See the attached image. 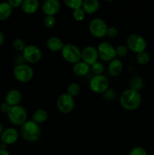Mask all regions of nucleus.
<instances>
[{"instance_id":"bb28decb","label":"nucleus","mask_w":154,"mask_h":155,"mask_svg":"<svg viewBox=\"0 0 154 155\" xmlns=\"http://www.w3.org/2000/svg\"><path fill=\"white\" fill-rule=\"evenodd\" d=\"M91 71H92L95 75H100V74H102V73L104 71V67L101 62L97 61L95 64L91 66Z\"/></svg>"},{"instance_id":"6ab92c4d","label":"nucleus","mask_w":154,"mask_h":155,"mask_svg":"<svg viewBox=\"0 0 154 155\" xmlns=\"http://www.w3.org/2000/svg\"><path fill=\"white\" fill-rule=\"evenodd\" d=\"M100 8V2L98 0H85L83 1L82 8L85 14H92L95 13Z\"/></svg>"},{"instance_id":"5701e85b","label":"nucleus","mask_w":154,"mask_h":155,"mask_svg":"<svg viewBox=\"0 0 154 155\" xmlns=\"http://www.w3.org/2000/svg\"><path fill=\"white\" fill-rule=\"evenodd\" d=\"M143 80L139 76H134L129 80V89L136 91H140L143 87Z\"/></svg>"},{"instance_id":"39448f33","label":"nucleus","mask_w":154,"mask_h":155,"mask_svg":"<svg viewBox=\"0 0 154 155\" xmlns=\"http://www.w3.org/2000/svg\"><path fill=\"white\" fill-rule=\"evenodd\" d=\"M146 41L141 35L134 33L128 36L126 39V46L132 52L138 53L144 51L146 48Z\"/></svg>"},{"instance_id":"0eeeda50","label":"nucleus","mask_w":154,"mask_h":155,"mask_svg":"<svg viewBox=\"0 0 154 155\" xmlns=\"http://www.w3.org/2000/svg\"><path fill=\"white\" fill-rule=\"evenodd\" d=\"M109 80L103 74L95 75L89 82V86L92 92L98 94L105 93L109 89Z\"/></svg>"},{"instance_id":"423d86ee","label":"nucleus","mask_w":154,"mask_h":155,"mask_svg":"<svg viewBox=\"0 0 154 155\" xmlns=\"http://www.w3.org/2000/svg\"><path fill=\"white\" fill-rule=\"evenodd\" d=\"M13 75L17 81L20 83H27L33 79L34 71L30 65L20 64L14 68Z\"/></svg>"},{"instance_id":"7ed1b4c3","label":"nucleus","mask_w":154,"mask_h":155,"mask_svg":"<svg viewBox=\"0 0 154 155\" xmlns=\"http://www.w3.org/2000/svg\"><path fill=\"white\" fill-rule=\"evenodd\" d=\"M60 51L63 58L69 63L75 64L82 61V51L75 45L65 44Z\"/></svg>"},{"instance_id":"58836bf2","label":"nucleus","mask_w":154,"mask_h":155,"mask_svg":"<svg viewBox=\"0 0 154 155\" xmlns=\"http://www.w3.org/2000/svg\"><path fill=\"white\" fill-rule=\"evenodd\" d=\"M3 131H4V127H3L2 124L0 123V136H1V134L2 133Z\"/></svg>"},{"instance_id":"c756f323","label":"nucleus","mask_w":154,"mask_h":155,"mask_svg":"<svg viewBox=\"0 0 154 155\" xmlns=\"http://www.w3.org/2000/svg\"><path fill=\"white\" fill-rule=\"evenodd\" d=\"M85 17V13L82 8H79L72 12V18L76 21H82Z\"/></svg>"},{"instance_id":"2eb2a0df","label":"nucleus","mask_w":154,"mask_h":155,"mask_svg":"<svg viewBox=\"0 0 154 155\" xmlns=\"http://www.w3.org/2000/svg\"><path fill=\"white\" fill-rule=\"evenodd\" d=\"M22 99V94L18 89H11L6 93L5 97V101L10 106L18 105Z\"/></svg>"},{"instance_id":"72a5a7b5","label":"nucleus","mask_w":154,"mask_h":155,"mask_svg":"<svg viewBox=\"0 0 154 155\" xmlns=\"http://www.w3.org/2000/svg\"><path fill=\"white\" fill-rule=\"evenodd\" d=\"M23 2V0H9L8 3L12 8H18L21 7Z\"/></svg>"},{"instance_id":"f704fd0d","label":"nucleus","mask_w":154,"mask_h":155,"mask_svg":"<svg viewBox=\"0 0 154 155\" xmlns=\"http://www.w3.org/2000/svg\"><path fill=\"white\" fill-rule=\"evenodd\" d=\"M11 106L9 105L8 103H6L5 101V102H3L2 104H1V106H0V109H1L2 111L3 112V113H5V114H8L9 112V110H11Z\"/></svg>"},{"instance_id":"f8f14e48","label":"nucleus","mask_w":154,"mask_h":155,"mask_svg":"<svg viewBox=\"0 0 154 155\" xmlns=\"http://www.w3.org/2000/svg\"><path fill=\"white\" fill-rule=\"evenodd\" d=\"M98 50L92 45H88L82 50V61L89 66L98 61Z\"/></svg>"},{"instance_id":"4c0bfd02","label":"nucleus","mask_w":154,"mask_h":155,"mask_svg":"<svg viewBox=\"0 0 154 155\" xmlns=\"http://www.w3.org/2000/svg\"><path fill=\"white\" fill-rule=\"evenodd\" d=\"M6 147H7V145L5 144L2 143V142L0 144V149H6Z\"/></svg>"},{"instance_id":"f03ea898","label":"nucleus","mask_w":154,"mask_h":155,"mask_svg":"<svg viewBox=\"0 0 154 155\" xmlns=\"http://www.w3.org/2000/svg\"><path fill=\"white\" fill-rule=\"evenodd\" d=\"M21 135L27 142H37L41 136L40 127L32 120H27L21 127Z\"/></svg>"},{"instance_id":"aec40b11","label":"nucleus","mask_w":154,"mask_h":155,"mask_svg":"<svg viewBox=\"0 0 154 155\" xmlns=\"http://www.w3.org/2000/svg\"><path fill=\"white\" fill-rule=\"evenodd\" d=\"M73 73L79 77L86 76L91 71V66L85 63L82 61H80L78 63L75 64L72 68Z\"/></svg>"},{"instance_id":"e433bc0d","label":"nucleus","mask_w":154,"mask_h":155,"mask_svg":"<svg viewBox=\"0 0 154 155\" xmlns=\"http://www.w3.org/2000/svg\"><path fill=\"white\" fill-rule=\"evenodd\" d=\"M4 42V35H3L2 32L0 30V46L3 44Z\"/></svg>"},{"instance_id":"1a4fd4ad","label":"nucleus","mask_w":154,"mask_h":155,"mask_svg":"<svg viewBox=\"0 0 154 155\" xmlns=\"http://www.w3.org/2000/svg\"><path fill=\"white\" fill-rule=\"evenodd\" d=\"M107 28V24L102 18H94L89 24V31L95 38H103L106 36Z\"/></svg>"},{"instance_id":"c9c22d12","label":"nucleus","mask_w":154,"mask_h":155,"mask_svg":"<svg viewBox=\"0 0 154 155\" xmlns=\"http://www.w3.org/2000/svg\"><path fill=\"white\" fill-rule=\"evenodd\" d=\"M0 155H11L6 149H0Z\"/></svg>"},{"instance_id":"cd10ccee","label":"nucleus","mask_w":154,"mask_h":155,"mask_svg":"<svg viewBox=\"0 0 154 155\" xmlns=\"http://www.w3.org/2000/svg\"><path fill=\"white\" fill-rule=\"evenodd\" d=\"M12 45H13L14 48L16 51H22V52L24 50V48H26V46H27L25 42L21 39H15L13 41Z\"/></svg>"},{"instance_id":"b1692460","label":"nucleus","mask_w":154,"mask_h":155,"mask_svg":"<svg viewBox=\"0 0 154 155\" xmlns=\"http://www.w3.org/2000/svg\"><path fill=\"white\" fill-rule=\"evenodd\" d=\"M80 91H81V87H80L79 83H71L70 84H69V86H67L66 93L74 98V97L77 96V95L80 93Z\"/></svg>"},{"instance_id":"a878e982","label":"nucleus","mask_w":154,"mask_h":155,"mask_svg":"<svg viewBox=\"0 0 154 155\" xmlns=\"http://www.w3.org/2000/svg\"><path fill=\"white\" fill-rule=\"evenodd\" d=\"M82 0H65L64 1V4L66 5V7L72 9V11L82 8Z\"/></svg>"},{"instance_id":"4be33fe9","label":"nucleus","mask_w":154,"mask_h":155,"mask_svg":"<svg viewBox=\"0 0 154 155\" xmlns=\"http://www.w3.org/2000/svg\"><path fill=\"white\" fill-rule=\"evenodd\" d=\"M13 8L10 5L8 2L0 3V21H5L11 15Z\"/></svg>"},{"instance_id":"f257e3e1","label":"nucleus","mask_w":154,"mask_h":155,"mask_svg":"<svg viewBox=\"0 0 154 155\" xmlns=\"http://www.w3.org/2000/svg\"><path fill=\"white\" fill-rule=\"evenodd\" d=\"M141 95L138 91L128 89L123 91L119 97V102L121 106L125 110L132 111L140 107L141 104Z\"/></svg>"},{"instance_id":"6e6552de","label":"nucleus","mask_w":154,"mask_h":155,"mask_svg":"<svg viewBox=\"0 0 154 155\" xmlns=\"http://www.w3.org/2000/svg\"><path fill=\"white\" fill-rule=\"evenodd\" d=\"M57 110L63 114H69L74 109L75 100L67 93H63L58 96L56 101Z\"/></svg>"},{"instance_id":"9b49d317","label":"nucleus","mask_w":154,"mask_h":155,"mask_svg":"<svg viewBox=\"0 0 154 155\" xmlns=\"http://www.w3.org/2000/svg\"><path fill=\"white\" fill-rule=\"evenodd\" d=\"M42 53L40 48L34 45H27L23 51V58L30 64L39 62L42 58Z\"/></svg>"},{"instance_id":"4468645a","label":"nucleus","mask_w":154,"mask_h":155,"mask_svg":"<svg viewBox=\"0 0 154 155\" xmlns=\"http://www.w3.org/2000/svg\"><path fill=\"white\" fill-rule=\"evenodd\" d=\"M19 133L15 128H7L1 134V141L6 145H13L18 141Z\"/></svg>"},{"instance_id":"473e14b6","label":"nucleus","mask_w":154,"mask_h":155,"mask_svg":"<svg viewBox=\"0 0 154 155\" xmlns=\"http://www.w3.org/2000/svg\"><path fill=\"white\" fill-rule=\"evenodd\" d=\"M118 30L115 27H108L107 30V34L106 36L109 38H116L118 36Z\"/></svg>"},{"instance_id":"2f4dec72","label":"nucleus","mask_w":154,"mask_h":155,"mask_svg":"<svg viewBox=\"0 0 154 155\" xmlns=\"http://www.w3.org/2000/svg\"><path fill=\"white\" fill-rule=\"evenodd\" d=\"M128 155H147L146 150L140 146L134 147L131 150Z\"/></svg>"},{"instance_id":"393cba45","label":"nucleus","mask_w":154,"mask_h":155,"mask_svg":"<svg viewBox=\"0 0 154 155\" xmlns=\"http://www.w3.org/2000/svg\"><path fill=\"white\" fill-rule=\"evenodd\" d=\"M149 59H150L149 54L146 51L138 53V54H137V56H136L137 62L140 65H145L148 64L149 61Z\"/></svg>"},{"instance_id":"20e7f679","label":"nucleus","mask_w":154,"mask_h":155,"mask_svg":"<svg viewBox=\"0 0 154 155\" xmlns=\"http://www.w3.org/2000/svg\"><path fill=\"white\" fill-rule=\"evenodd\" d=\"M8 114V118L12 124L15 126H22L27 120V111L23 106H13L11 107Z\"/></svg>"},{"instance_id":"c85d7f7f","label":"nucleus","mask_w":154,"mask_h":155,"mask_svg":"<svg viewBox=\"0 0 154 155\" xmlns=\"http://www.w3.org/2000/svg\"><path fill=\"white\" fill-rule=\"evenodd\" d=\"M116 48V56L119 58H123L128 54V48H127L126 45H119Z\"/></svg>"},{"instance_id":"9d476101","label":"nucleus","mask_w":154,"mask_h":155,"mask_svg":"<svg viewBox=\"0 0 154 155\" xmlns=\"http://www.w3.org/2000/svg\"><path fill=\"white\" fill-rule=\"evenodd\" d=\"M97 50L100 58L105 62H110L116 57V48L110 42H101L98 45Z\"/></svg>"},{"instance_id":"dca6fc26","label":"nucleus","mask_w":154,"mask_h":155,"mask_svg":"<svg viewBox=\"0 0 154 155\" xmlns=\"http://www.w3.org/2000/svg\"><path fill=\"white\" fill-rule=\"evenodd\" d=\"M39 7L38 0H24L21 5V9L27 15H33L36 13Z\"/></svg>"},{"instance_id":"412c9836","label":"nucleus","mask_w":154,"mask_h":155,"mask_svg":"<svg viewBox=\"0 0 154 155\" xmlns=\"http://www.w3.org/2000/svg\"><path fill=\"white\" fill-rule=\"evenodd\" d=\"M48 118V113L46 110L43 108L37 109L32 116V120L37 124H42L46 122Z\"/></svg>"},{"instance_id":"ddd939ff","label":"nucleus","mask_w":154,"mask_h":155,"mask_svg":"<svg viewBox=\"0 0 154 155\" xmlns=\"http://www.w3.org/2000/svg\"><path fill=\"white\" fill-rule=\"evenodd\" d=\"M61 8L60 2L58 0H46L42 5V10L46 16H54Z\"/></svg>"},{"instance_id":"a211bd4d","label":"nucleus","mask_w":154,"mask_h":155,"mask_svg":"<svg viewBox=\"0 0 154 155\" xmlns=\"http://www.w3.org/2000/svg\"><path fill=\"white\" fill-rule=\"evenodd\" d=\"M47 48L51 51H61L64 43L63 41L57 36H51L48 38L46 42Z\"/></svg>"},{"instance_id":"f3484780","label":"nucleus","mask_w":154,"mask_h":155,"mask_svg":"<svg viewBox=\"0 0 154 155\" xmlns=\"http://www.w3.org/2000/svg\"><path fill=\"white\" fill-rule=\"evenodd\" d=\"M122 69H123V64L119 59L115 58L114 60L109 62L108 72L112 77H118L122 73Z\"/></svg>"},{"instance_id":"7c9ffc66","label":"nucleus","mask_w":154,"mask_h":155,"mask_svg":"<svg viewBox=\"0 0 154 155\" xmlns=\"http://www.w3.org/2000/svg\"><path fill=\"white\" fill-rule=\"evenodd\" d=\"M55 18L54 16H45L44 19V25L47 28H52L55 25Z\"/></svg>"}]
</instances>
